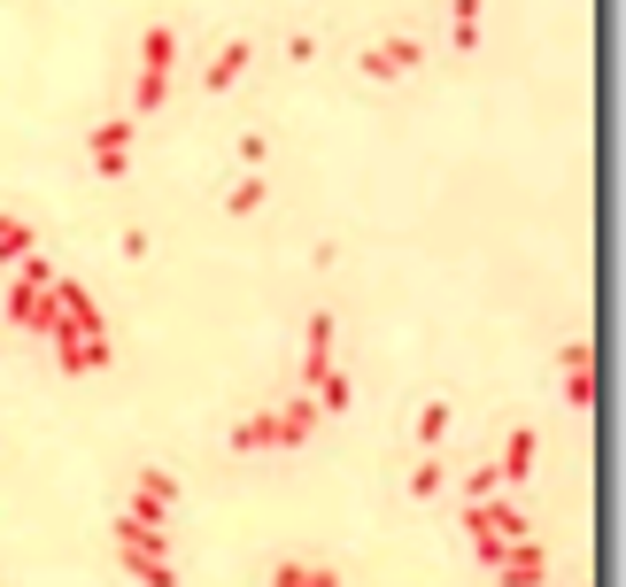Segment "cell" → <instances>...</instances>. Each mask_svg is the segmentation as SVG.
Returning <instances> with one entry per match:
<instances>
[{"mask_svg": "<svg viewBox=\"0 0 626 587\" xmlns=\"http://www.w3.org/2000/svg\"><path fill=\"white\" fill-rule=\"evenodd\" d=\"M117 565L132 573L140 587H178V565H170V534L148 526V518H132V510H117Z\"/></svg>", "mask_w": 626, "mask_h": 587, "instance_id": "6da1fadb", "label": "cell"}, {"mask_svg": "<svg viewBox=\"0 0 626 587\" xmlns=\"http://www.w3.org/2000/svg\"><path fill=\"white\" fill-rule=\"evenodd\" d=\"M557 379H565V402H573V410H588V402H596V348H588L580 332L557 348Z\"/></svg>", "mask_w": 626, "mask_h": 587, "instance_id": "9c48e42d", "label": "cell"}, {"mask_svg": "<svg viewBox=\"0 0 626 587\" xmlns=\"http://www.w3.org/2000/svg\"><path fill=\"white\" fill-rule=\"evenodd\" d=\"M403 495H418V503H434V495H449V471H441V456H434V448L418 456V471H410V487H403Z\"/></svg>", "mask_w": 626, "mask_h": 587, "instance_id": "44dd1931", "label": "cell"}, {"mask_svg": "<svg viewBox=\"0 0 626 587\" xmlns=\"http://www.w3.org/2000/svg\"><path fill=\"white\" fill-rule=\"evenodd\" d=\"M465 534H471V549H479V565L495 573V565H503V549H510V541H526L534 526H526V510H518L510 495H487V503H465Z\"/></svg>", "mask_w": 626, "mask_h": 587, "instance_id": "3957f363", "label": "cell"}, {"mask_svg": "<svg viewBox=\"0 0 626 587\" xmlns=\"http://www.w3.org/2000/svg\"><path fill=\"white\" fill-rule=\"evenodd\" d=\"M109 356H117L109 332H54V371L62 379H93V371H109Z\"/></svg>", "mask_w": 626, "mask_h": 587, "instance_id": "52a82bcc", "label": "cell"}, {"mask_svg": "<svg viewBox=\"0 0 626 587\" xmlns=\"http://www.w3.org/2000/svg\"><path fill=\"white\" fill-rule=\"evenodd\" d=\"M271 418H279V448H302V440H310L317 426H325V410H317V395H310V387H302L295 402H279Z\"/></svg>", "mask_w": 626, "mask_h": 587, "instance_id": "4fadbf2b", "label": "cell"}, {"mask_svg": "<svg viewBox=\"0 0 626 587\" xmlns=\"http://www.w3.org/2000/svg\"><path fill=\"white\" fill-rule=\"evenodd\" d=\"M418 62H426V39H410V31H395V39H379V47L356 54V70H364L371 86H395V78H410Z\"/></svg>", "mask_w": 626, "mask_h": 587, "instance_id": "8992f818", "label": "cell"}, {"mask_svg": "<svg viewBox=\"0 0 626 587\" xmlns=\"http://www.w3.org/2000/svg\"><path fill=\"white\" fill-rule=\"evenodd\" d=\"M271 587H340L332 565H310V557H279L271 565Z\"/></svg>", "mask_w": 626, "mask_h": 587, "instance_id": "2e32d148", "label": "cell"}, {"mask_svg": "<svg viewBox=\"0 0 626 587\" xmlns=\"http://www.w3.org/2000/svg\"><path fill=\"white\" fill-rule=\"evenodd\" d=\"M170 62H178V31L170 23H148L140 39V86H132V117H156L170 101Z\"/></svg>", "mask_w": 626, "mask_h": 587, "instance_id": "277c9868", "label": "cell"}, {"mask_svg": "<svg viewBox=\"0 0 626 587\" xmlns=\"http://www.w3.org/2000/svg\"><path fill=\"white\" fill-rule=\"evenodd\" d=\"M132 518H148V526H170V510H178V479L162 471V464H148L140 479H132V503H125Z\"/></svg>", "mask_w": 626, "mask_h": 587, "instance_id": "30bf717a", "label": "cell"}, {"mask_svg": "<svg viewBox=\"0 0 626 587\" xmlns=\"http://www.w3.org/2000/svg\"><path fill=\"white\" fill-rule=\"evenodd\" d=\"M479 8L487 0H449V47L457 54H479Z\"/></svg>", "mask_w": 626, "mask_h": 587, "instance_id": "ac0fdd59", "label": "cell"}, {"mask_svg": "<svg viewBox=\"0 0 626 587\" xmlns=\"http://www.w3.org/2000/svg\"><path fill=\"white\" fill-rule=\"evenodd\" d=\"M310 395H317V410L332 418V410H348V395H356V387H348V371H340V364H325V371L310 379Z\"/></svg>", "mask_w": 626, "mask_h": 587, "instance_id": "ffe728a7", "label": "cell"}, {"mask_svg": "<svg viewBox=\"0 0 626 587\" xmlns=\"http://www.w3.org/2000/svg\"><path fill=\"white\" fill-rule=\"evenodd\" d=\"M264 193H271V186H264L256 170H240V178L225 186V217H256V209H264Z\"/></svg>", "mask_w": 626, "mask_h": 587, "instance_id": "d6986e66", "label": "cell"}, {"mask_svg": "<svg viewBox=\"0 0 626 587\" xmlns=\"http://www.w3.org/2000/svg\"><path fill=\"white\" fill-rule=\"evenodd\" d=\"M495 580H503V587H541V580H549V549H541L534 534H526V541H510V549H503V565H495Z\"/></svg>", "mask_w": 626, "mask_h": 587, "instance_id": "8fae6325", "label": "cell"}, {"mask_svg": "<svg viewBox=\"0 0 626 587\" xmlns=\"http://www.w3.org/2000/svg\"><path fill=\"white\" fill-rule=\"evenodd\" d=\"M39 248V232L23 225V217H0V263H16V256H31Z\"/></svg>", "mask_w": 626, "mask_h": 587, "instance_id": "603a6c76", "label": "cell"}, {"mask_svg": "<svg viewBox=\"0 0 626 587\" xmlns=\"http://www.w3.org/2000/svg\"><path fill=\"white\" fill-rule=\"evenodd\" d=\"M117 248H125V256H132V263H148V256H156V240H148V232H140V225H132V232H125V240H117Z\"/></svg>", "mask_w": 626, "mask_h": 587, "instance_id": "d4e9b609", "label": "cell"}, {"mask_svg": "<svg viewBox=\"0 0 626 587\" xmlns=\"http://www.w3.org/2000/svg\"><path fill=\"white\" fill-rule=\"evenodd\" d=\"M54 279H62V271H54L39 248L16 256V279H8V301H0V309H8L23 332H54V309H47V301H54Z\"/></svg>", "mask_w": 626, "mask_h": 587, "instance_id": "7a4b0ae2", "label": "cell"}, {"mask_svg": "<svg viewBox=\"0 0 626 587\" xmlns=\"http://www.w3.org/2000/svg\"><path fill=\"white\" fill-rule=\"evenodd\" d=\"M449 426H457V410H449V402L434 395V402L418 410V448H441V440H449Z\"/></svg>", "mask_w": 626, "mask_h": 587, "instance_id": "7402d4cb", "label": "cell"}, {"mask_svg": "<svg viewBox=\"0 0 626 587\" xmlns=\"http://www.w3.org/2000/svg\"><path fill=\"white\" fill-rule=\"evenodd\" d=\"M47 309H54V332H109L101 301L78 287V279H54V301H47ZM54 332H47V340H54Z\"/></svg>", "mask_w": 626, "mask_h": 587, "instance_id": "ba28073f", "label": "cell"}, {"mask_svg": "<svg viewBox=\"0 0 626 587\" xmlns=\"http://www.w3.org/2000/svg\"><path fill=\"white\" fill-rule=\"evenodd\" d=\"M132 132H140L132 117H109V125H93V132H86V162H93V178H109V186H117V178L132 170Z\"/></svg>", "mask_w": 626, "mask_h": 587, "instance_id": "5b68a950", "label": "cell"}, {"mask_svg": "<svg viewBox=\"0 0 626 587\" xmlns=\"http://www.w3.org/2000/svg\"><path fill=\"white\" fill-rule=\"evenodd\" d=\"M264 155H271V140H264V132H240V162H248V170H256Z\"/></svg>", "mask_w": 626, "mask_h": 587, "instance_id": "4316f807", "label": "cell"}, {"mask_svg": "<svg viewBox=\"0 0 626 587\" xmlns=\"http://www.w3.org/2000/svg\"><path fill=\"white\" fill-rule=\"evenodd\" d=\"M534 464H541V434H534V426H510V440H503V456H495L503 487H526V479H534Z\"/></svg>", "mask_w": 626, "mask_h": 587, "instance_id": "7c38bea8", "label": "cell"}, {"mask_svg": "<svg viewBox=\"0 0 626 587\" xmlns=\"http://www.w3.org/2000/svg\"><path fill=\"white\" fill-rule=\"evenodd\" d=\"M232 448H240V456H264V448H279V418H271V410L240 418V426H232Z\"/></svg>", "mask_w": 626, "mask_h": 587, "instance_id": "e0dca14e", "label": "cell"}, {"mask_svg": "<svg viewBox=\"0 0 626 587\" xmlns=\"http://www.w3.org/2000/svg\"><path fill=\"white\" fill-rule=\"evenodd\" d=\"M248 62H256V47H248V39H225V47L209 54L201 86H209V93H225V86H240V70H248Z\"/></svg>", "mask_w": 626, "mask_h": 587, "instance_id": "5bb4252c", "label": "cell"}, {"mask_svg": "<svg viewBox=\"0 0 626 587\" xmlns=\"http://www.w3.org/2000/svg\"><path fill=\"white\" fill-rule=\"evenodd\" d=\"M325 364H332V309H310V325H302V387Z\"/></svg>", "mask_w": 626, "mask_h": 587, "instance_id": "9a60e30c", "label": "cell"}, {"mask_svg": "<svg viewBox=\"0 0 626 587\" xmlns=\"http://www.w3.org/2000/svg\"><path fill=\"white\" fill-rule=\"evenodd\" d=\"M487 495H503V471H495V464H471L465 471V503H487Z\"/></svg>", "mask_w": 626, "mask_h": 587, "instance_id": "cb8c5ba5", "label": "cell"}, {"mask_svg": "<svg viewBox=\"0 0 626 587\" xmlns=\"http://www.w3.org/2000/svg\"><path fill=\"white\" fill-rule=\"evenodd\" d=\"M287 62H317V31H295V39H287Z\"/></svg>", "mask_w": 626, "mask_h": 587, "instance_id": "484cf974", "label": "cell"}]
</instances>
